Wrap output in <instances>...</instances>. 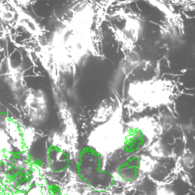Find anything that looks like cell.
Returning a JSON list of instances; mask_svg holds the SVG:
<instances>
[{
	"label": "cell",
	"mask_w": 195,
	"mask_h": 195,
	"mask_svg": "<svg viewBox=\"0 0 195 195\" xmlns=\"http://www.w3.org/2000/svg\"><path fill=\"white\" fill-rule=\"evenodd\" d=\"M104 157L90 146L85 148L78 157V176L88 185L98 191L110 189L115 181L114 176L104 169Z\"/></svg>",
	"instance_id": "cell-1"
},
{
	"label": "cell",
	"mask_w": 195,
	"mask_h": 195,
	"mask_svg": "<svg viewBox=\"0 0 195 195\" xmlns=\"http://www.w3.org/2000/svg\"><path fill=\"white\" fill-rule=\"evenodd\" d=\"M123 128L116 122H109L96 128L89 138V146L103 156L108 155L122 146Z\"/></svg>",
	"instance_id": "cell-2"
},
{
	"label": "cell",
	"mask_w": 195,
	"mask_h": 195,
	"mask_svg": "<svg viewBox=\"0 0 195 195\" xmlns=\"http://www.w3.org/2000/svg\"><path fill=\"white\" fill-rule=\"evenodd\" d=\"M151 131L144 124L138 123L129 126L124 133L122 146L128 154H134L151 142Z\"/></svg>",
	"instance_id": "cell-3"
},
{
	"label": "cell",
	"mask_w": 195,
	"mask_h": 195,
	"mask_svg": "<svg viewBox=\"0 0 195 195\" xmlns=\"http://www.w3.org/2000/svg\"><path fill=\"white\" fill-rule=\"evenodd\" d=\"M141 160L139 156L132 155L125 160L117 169L118 178L124 182L137 181L141 174Z\"/></svg>",
	"instance_id": "cell-4"
},
{
	"label": "cell",
	"mask_w": 195,
	"mask_h": 195,
	"mask_svg": "<svg viewBox=\"0 0 195 195\" xmlns=\"http://www.w3.org/2000/svg\"><path fill=\"white\" fill-rule=\"evenodd\" d=\"M47 160L51 170L56 173L68 169L70 165L68 153L59 146L52 145L47 151Z\"/></svg>",
	"instance_id": "cell-5"
},
{
	"label": "cell",
	"mask_w": 195,
	"mask_h": 195,
	"mask_svg": "<svg viewBox=\"0 0 195 195\" xmlns=\"http://www.w3.org/2000/svg\"><path fill=\"white\" fill-rule=\"evenodd\" d=\"M11 185L21 187L29 184L32 180V173L28 168L22 165H12L5 172Z\"/></svg>",
	"instance_id": "cell-6"
},
{
	"label": "cell",
	"mask_w": 195,
	"mask_h": 195,
	"mask_svg": "<svg viewBox=\"0 0 195 195\" xmlns=\"http://www.w3.org/2000/svg\"><path fill=\"white\" fill-rule=\"evenodd\" d=\"M25 104L30 112H44L47 107L46 96L40 90L30 88L27 92Z\"/></svg>",
	"instance_id": "cell-7"
},
{
	"label": "cell",
	"mask_w": 195,
	"mask_h": 195,
	"mask_svg": "<svg viewBox=\"0 0 195 195\" xmlns=\"http://www.w3.org/2000/svg\"><path fill=\"white\" fill-rule=\"evenodd\" d=\"M7 78L10 86L14 90H18L22 86L23 77L20 70L11 67Z\"/></svg>",
	"instance_id": "cell-8"
}]
</instances>
